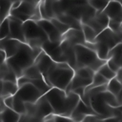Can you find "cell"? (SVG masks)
Segmentation results:
<instances>
[{
	"label": "cell",
	"mask_w": 122,
	"mask_h": 122,
	"mask_svg": "<svg viewBox=\"0 0 122 122\" xmlns=\"http://www.w3.org/2000/svg\"><path fill=\"white\" fill-rule=\"evenodd\" d=\"M120 3H121V11H122V0H120Z\"/></svg>",
	"instance_id": "cell-44"
},
{
	"label": "cell",
	"mask_w": 122,
	"mask_h": 122,
	"mask_svg": "<svg viewBox=\"0 0 122 122\" xmlns=\"http://www.w3.org/2000/svg\"><path fill=\"white\" fill-rule=\"evenodd\" d=\"M0 100H1V96H0Z\"/></svg>",
	"instance_id": "cell-49"
},
{
	"label": "cell",
	"mask_w": 122,
	"mask_h": 122,
	"mask_svg": "<svg viewBox=\"0 0 122 122\" xmlns=\"http://www.w3.org/2000/svg\"><path fill=\"white\" fill-rule=\"evenodd\" d=\"M10 33V21L7 18L0 22V39L7 38Z\"/></svg>",
	"instance_id": "cell-32"
},
{
	"label": "cell",
	"mask_w": 122,
	"mask_h": 122,
	"mask_svg": "<svg viewBox=\"0 0 122 122\" xmlns=\"http://www.w3.org/2000/svg\"><path fill=\"white\" fill-rule=\"evenodd\" d=\"M121 121H122V115H121Z\"/></svg>",
	"instance_id": "cell-47"
},
{
	"label": "cell",
	"mask_w": 122,
	"mask_h": 122,
	"mask_svg": "<svg viewBox=\"0 0 122 122\" xmlns=\"http://www.w3.org/2000/svg\"><path fill=\"white\" fill-rule=\"evenodd\" d=\"M42 51L40 48H31L27 43H21L17 51L10 57L6 59L8 66L13 71L18 77L22 76L23 71L34 63L38 53Z\"/></svg>",
	"instance_id": "cell-2"
},
{
	"label": "cell",
	"mask_w": 122,
	"mask_h": 122,
	"mask_svg": "<svg viewBox=\"0 0 122 122\" xmlns=\"http://www.w3.org/2000/svg\"><path fill=\"white\" fill-rule=\"evenodd\" d=\"M81 30L83 31L85 40L87 42L92 43L94 41L96 35H97V33L95 32V30L92 27H90L89 25H87V24H81Z\"/></svg>",
	"instance_id": "cell-25"
},
{
	"label": "cell",
	"mask_w": 122,
	"mask_h": 122,
	"mask_svg": "<svg viewBox=\"0 0 122 122\" xmlns=\"http://www.w3.org/2000/svg\"><path fill=\"white\" fill-rule=\"evenodd\" d=\"M12 109L20 114H23L26 112L25 102L14 94H13V107H12Z\"/></svg>",
	"instance_id": "cell-31"
},
{
	"label": "cell",
	"mask_w": 122,
	"mask_h": 122,
	"mask_svg": "<svg viewBox=\"0 0 122 122\" xmlns=\"http://www.w3.org/2000/svg\"><path fill=\"white\" fill-rule=\"evenodd\" d=\"M4 104L8 107V108H11L13 107V95H9V96H6L4 98H2Z\"/></svg>",
	"instance_id": "cell-36"
},
{
	"label": "cell",
	"mask_w": 122,
	"mask_h": 122,
	"mask_svg": "<svg viewBox=\"0 0 122 122\" xmlns=\"http://www.w3.org/2000/svg\"><path fill=\"white\" fill-rule=\"evenodd\" d=\"M107 91L112 93L120 102L122 100V82L119 81L116 77L112 78L107 83Z\"/></svg>",
	"instance_id": "cell-17"
},
{
	"label": "cell",
	"mask_w": 122,
	"mask_h": 122,
	"mask_svg": "<svg viewBox=\"0 0 122 122\" xmlns=\"http://www.w3.org/2000/svg\"><path fill=\"white\" fill-rule=\"evenodd\" d=\"M5 61H6V53L0 47V65Z\"/></svg>",
	"instance_id": "cell-39"
},
{
	"label": "cell",
	"mask_w": 122,
	"mask_h": 122,
	"mask_svg": "<svg viewBox=\"0 0 122 122\" xmlns=\"http://www.w3.org/2000/svg\"><path fill=\"white\" fill-rule=\"evenodd\" d=\"M109 82V80L104 77L101 73H99L98 71H95L92 79V83L90 85H88L87 87H95V86H100V85H105Z\"/></svg>",
	"instance_id": "cell-30"
},
{
	"label": "cell",
	"mask_w": 122,
	"mask_h": 122,
	"mask_svg": "<svg viewBox=\"0 0 122 122\" xmlns=\"http://www.w3.org/2000/svg\"><path fill=\"white\" fill-rule=\"evenodd\" d=\"M107 59H112L119 67H122V46H121V43L115 45L113 48H112L109 51Z\"/></svg>",
	"instance_id": "cell-21"
},
{
	"label": "cell",
	"mask_w": 122,
	"mask_h": 122,
	"mask_svg": "<svg viewBox=\"0 0 122 122\" xmlns=\"http://www.w3.org/2000/svg\"><path fill=\"white\" fill-rule=\"evenodd\" d=\"M22 1V0H21ZM27 1H37V0H27Z\"/></svg>",
	"instance_id": "cell-46"
},
{
	"label": "cell",
	"mask_w": 122,
	"mask_h": 122,
	"mask_svg": "<svg viewBox=\"0 0 122 122\" xmlns=\"http://www.w3.org/2000/svg\"><path fill=\"white\" fill-rule=\"evenodd\" d=\"M94 71H92L91 68L89 67H81V68H78L74 71V73L79 75L80 77H83V78H87V79H92V76L94 74Z\"/></svg>",
	"instance_id": "cell-29"
},
{
	"label": "cell",
	"mask_w": 122,
	"mask_h": 122,
	"mask_svg": "<svg viewBox=\"0 0 122 122\" xmlns=\"http://www.w3.org/2000/svg\"><path fill=\"white\" fill-rule=\"evenodd\" d=\"M11 9L10 0H0V22L10 15Z\"/></svg>",
	"instance_id": "cell-26"
},
{
	"label": "cell",
	"mask_w": 122,
	"mask_h": 122,
	"mask_svg": "<svg viewBox=\"0 0 122 122\" xmlns=\"http://www.w3.org/2000/svg\"><path fill=\"white\" fill-rule=\"evenodd\" d=\"M60 45V44H59ZM49 55L51 56V58L55 61V62H66V57L64 55V52L62 51V49L60 48V46H57L55 49H53ZM67 63V62H66Z\"/></svg>",
	"instance_id": "cell-27"
},
{
	"label": "cell",
	"mask_w": 122,
	"mask_h": 122,
	"mask_svg": "<svg viewBox=\"0 0 122 122\" xmlns=\"http://www.w3.org/2000/svg\"><path fill=\"white\" fill-rule=\"evenodd\" d=\"M14 95L22 99L24 102L34 103L37 99H39L43 95V93L36 87H34L30 82H27L18 87V90Z\"/></svg>",
	"instance_id": "cell-7"
},
{
	"label": "cell",
	"mask_w": 122,
	"mask_h": 122,
	"mask_svg": "<svg viewBox=\"0 0 122 122\" xmlns=\"http://www.w3.org/2000/svg\"><path fill=\"white\" fill-rule=\"evenodd\" d=\"M120 73H121V81H122V67L120 68Z\"/></svg>",
	"instance_id": "cell-42"
},
{
	"label": "cell",
	"mask_w": 122,
	"mask_h": 122,
	"mask_svg": "<svg viewBox=\"0 0 122 122\" xmlns=\"http://www.w3.org/2000/svg\"><path fill=\"white\" fill-rule=\"evenodd\" d=\"M18 90V85L16 82L3 80L0 81V96L4 98L9 95H13Z\"/></svg>",
	"instance_id": "cell-16"
},
{
	"label": "cell",
	"mask_w": 122,
	"mask_h": 122,
	"mask_svg": "<svg viewBox=\"0 0 122 122\" xmlns=\"http://www.w3.org/2000/svg\"><path fill=\"white\" fill-rule=\"evenodd\" d=\"M0 112H1V111H0Z\"/></svg>",
	"instance_id": "cell-51"
},
{
	"label": "cell",
	"mask_w": 122,
	"mask_h": 122,
	"mask_svg": "<svg viewBox=\"0 0 122 122\" xmlns=\"http://www.w3.org/2000/svg\"><path fill=\"white\" fill-rule=\"evenodd\" d=\"M121 38H122V26H121Z\"/></svg>",
	"instance_id": "cell-45"
},
{
	"label": "cell",
	"mask_w": 122,
	"mask_h": 122,
	"mask_svg": "<svg viewBox=\"0 0 122 122\" xmlns=\"http://www.w3.org/2000/svg\"><path fill=\"white\" fill-rule=\"evenodd\" d=\"M59 46L64 52V55L66 57V62L73 70H75V68H76V59H75V51H74L75 45H72L70 42H68L67 40L62 39Z\"/></svg>",
	"instance_id": "cell-13"
},
{
	"label": "cell",
	"mask_w": 122,
	"mask_h": 122,
	"mask_svg": "<svg viewBox=\"0 0 122 122\" xmlns=\"http://www.w3.org/2000/svg\"><path fill=\"white\" fill-rule=\"evenodd\" d=\"M119 1H120V0H119Z\"/></svg>",
	"instance_id": "cell-53"
},
{
	"label": "cell",
	"mask_w": 122,
	"mask_h": 122,
	"mask_svg": "<svg viewBox=\"0 0 122 122\" xmlns=\"http://www.w3.org/2000/svg\"><path fill=\"white\" fill-rule=\"evenodd\" d=\"M74 51H75V59H76L75 70L81 67H89L92 71H96L107 61L99 58L95 51L88 48L85 45H81V44L75 45Z\"/></svg>",
	"instance_id": "cell-4"
},
{
	"label": "cell",
	"mask_w": 122,
	"mask_h": 122,
	"mask_svg": "<svg viewBox=\"0 0 122 122\" xmlns=\"http://www.w3.org/2000/svg\"><path fill=\"white\" fill-rule=\"evenodd\" d=\"M106 63H107V65H108L113 71H115V72H117V71L120 70V68H121V67H119L115 62H113L112 59H107Z\"/></svg>",
	"instance_id": "cell-37"
},
{
	"label": "cell",
	"mask_w": 122,
	"mask_h": 122,
	"mask_svg": "<svg viewBox=\"0 0 122 122\" xmlns=\"http://www.w3.org/2000/svg\"><path fill=\"white\" fill-rule=\"evenodd\" d=\"M22 75H24V76H26L30 79H35V78H42L43 77L40 70L38 69V67L34 63L32 65L29 66L27 69H25L23 71Z\"/></svg>",
	"instance_id": "cell-23"
},
{
	"label": "cell",
	"mask_w": 122,
	"mask_h": 122,
	"mask_svg": "<svg viewBox=\"0 0 122 122\" xmlns=\"http://www.w3.org/2000/svg\"><path fill=\"white\" fill-rule=\"evenodd\" d=\"M38 1H27L22 0L20 5L13 10H10V14L16 17L17 19L25 22L26 20L32 19L37 21L41 19V15L38 8Z\"/></svg>",
	"instance_id": "cell-6"
},
{
	"label": "cell",
	"mask_w": 122,
	"mask_h": 122,
	"mask_svg": "<svg viewBox=\"0 0 122 122\" xmlns=\"http://www.w3.org/2000/svg\"><path fill=\"white\" fill-rule=\"evenodd\" d=\"M103 1H106V2H110V1H113V0H103ZM117 1H119V0H117Z\"/></svg>",
	"instance_id": "cell-43"
},
{
	"label": "cell",
	"mask_w": 122,
	"mask_h": 122,
	"mask_svg": "<svg viewBox=\"0 0 122 122\" xmlns=\"http://www.w3.org/2000/svg\"><path fill=\"white\" fill-rule=\"evenodd\" d=\"M121 26H122V23L120 21H115V20L109 19L108 28H110L112 31H114L115 33H118L120 35H121Z\"/></svg>",
	"instance_id": "cell-34"
},
{
	"label": "cell",
	"mask_w": 122,
	"mask_h": 122,
	"mask_svg": "<svg viewBox=\"0 0 122 122\" xmlns=\"http://www.w3.org/2000/svg\"><path fill=\"white\" fill-rule=\"evenodd\" d=\"M3 80H9L13 82L17 81V76L15 75L13 71L8 66L6 61L0 65V81Z\"/></svg>",
	"instance_id": "cell-20"
},
{
	"label": "cell",
	"mask_w": 122,
	"mask_h": 122,
	"mask_svg": "<svg viewBox=\"0 0 122 122\" xmlns=\"http://www.w3.org/2000/svg\"><path fill=\"white\" fill-rule=\"evenodd\" d=\"M38 2L40 1H50V2H54V1H59V0H37Z\"/></svg>",
	"instance_id": "cell-41"
},
{
	"label": "cell",
	"mask_w": 122,
	"mask_h": 122,
	"mask_svg": "<svg viewBox=\"0 0 122 122\" xmlns=\"http://www.w3.org/2000/svg\"><path fill=\"white\" fill-rule=\"evenodd\" d=\"M20 115L21 114L18 113L17 112H15L13 109L6 107L0 112V121H4V122H17V121H19Z\"/></svg>",
	"instance_id": "cell-19"
},
{
	"label": "cell",
	"mask_w": 122,
	"mask_h": 122,
	"mask_svg": "<svg viewBox=\"0 0 122 122\" xmlns=\"http://www.w3.org/2000/svg\"><path fill=\"white\" fill-rule=\"evenodd\" d=\"M51 20V22L54 25V27L59 30V32L61 33V34H63L64 32H66L69 29H70V27L69 26H67L65 23H63V22H61L59 19H57L56 17H53V18H51L50 19Z\"/></svg>",
	"instance_id": "cell-33"
},
{
	"label": "cell",
	"mask_w": 122,
	"mask_h": 122,
	"mask_svg": "<svg viewBox=\"0 0 122 122\" xmlns=\"http://www.w3.org/2000/svg\"><path fill=\"white\" fill-rule=\"evenodd\" d=\"M121 46H122V41H121Z\"/></svg>",
	"instance_id": "cell-48"
},
{
	"label": "cell",
	"mask_w": 122,
	"mask_h": 122,
	"mask_svg": "<svg viewBox=\"0 0 122 122\" xmlns=\"http://www.w3.org/2000/svg\"><path fill=\"white\" fill-rule=\"evenodd\" d=\"M84 91H85V87H79V88H75V89L72 90L73 92H75L76 94L79 95L80 99H81V98L83 97V95H84Z\"/></svg>",
	"instance_id": "cell-38"
},
{
	"label": "cell",
	"mask_w": 122,
	"mask_h": 122,
	"mask_svg": "<svg viewBox=\"0 0 122 122\" xmlns=\"http://www.w3.org/2000/svg\"><path fill=\"white\" fill-rule=\"evenodd\" d=\"M121 93H122V92H121Z\"/></svg>",
	"instance_id": "cell-52"
},
{
	"label": "cell",
	"mask_w": 122,
	"mask_h": 122,
	"mask_svg": "<svg viewBox=\"0 0 122 122\" xmlns=\"http://www.w3.org/2000/svg\"><path fill=\"white\" fill-rule=\"evenodd\" d=\"M57 19H59L61 22L65 23L67 26L72 29H81V22L74 17L67 14V13H60L56 16Z\"/></svg>",
	"instance_id": "cell-22"
},
{
	"label": "cell",
	"mask_w": 122,
	"mask_h": 122,
	"mask_svg": "<svg viewBox=\"0 0 122 122\" xmlns=\"http://www.w3.org/2000/svg\"><path fill=\"white\" fill-rule=\"evenodd\" d=\"M21 43L22 42H20L16 39H12V38L0 39V47L6 53V59L12 56L17 51Z\"/></svg>",
	"instance_id": "cell-14"
},
{
	"label": "cell",
	"mask_w": 122,
	"mask_h": 122,
	"mask_svg": "<svg viewBox=\"0 0 122 122\" xmlns=\"http://www.w3.org/2000/svg\"><path fill=\"white\" fill-rule=\"evenodd\" d=\"M21 3V0H13L11 2V9L10 10H13V9H16Z\"/></svg>",
	"instance_id": "cell-40"
},
{
	"label": "cell",
	"mask_w": 122,
	"mask_h": 122,
	"mask_svg": "<svg viewBox=\"0 0 122 122\" xmlns=\"http://www.w3.org/2000/svg\"><path fill=\"white\" fill-rule=\"evenodd\" d=\"M96 71H98L99 73H101V74H102L104 77H106L108 80H111L112 78H113V77L116 76V72L113 71L107 65V63H104Z\"/></svg>",
	"instance_id": "cell-28"
},
{
	"label": "cell",
	"mask_w": 122,
	"mask_h": 122,
	"mask_svg": "<svg viewBox=\"0 0 122 122\" xmlns=\"http://www.w3.org/2000/svg\"><path fill=\"white\" fill-rule=\"evenodd\" d=\"M23 30L25 35V43L31 48H42V45L49 38L44 30L32 19L23 22Z\"/></svg>",
	"instance_id": "cell-5"
},
{
	"label": "cell",
	"mask_w": 122,
	"mask_h": 122,
	"mask_svg": "<svg viewBox=\"0 0 122 122\" xmlns=\"http://www.w3.org/2000/svg\"><path fill=\"white\" fill-rule=\"evenodd\" d=\"M102 11L109 17V19L120 21L122 23V11H121L120 1L117 0L110 1Z\"/></svg>",
	"instance_id": "cell-11"
},
{
	"label": "cell",
	"mask_w": 122,
	"mask_h": 122,
	"mask_svg": "<svg viewBox=\"0 0 122 122\" xmlns=\"http://www.w3.org/2000/svg\"><path fill=\"white\" fill-rule=\"evenodd\" d=\"M10 1H11V2H12V1H13V0H10Z\"/></svg>",
	"instance_id": "cell-50"
},
{
	"label": "cell",
	"mask_w": 122,
	"mask_h": 122,
	"mask_svg": "<svg viewBox=\"0 0 122 122\" xmlns=\"http://www.w3.org/2000/svg\"><path fill=\"white\" fill-rule=\"evenodd\" d=\"M8 19L10 21V33L7 38L16 39L20 42L25 43V35L23 30V22L12 15H9Z\"/></svg>",
	"instance_id": "cell-9"
},
{
	"label": "cell",
	"mask_w": 122,
	"mask_h": 122,
	"mask_svg": "<svg viewBox=\"0 0 122 122\" xmlns=\"http://www.w3.org/2000/svg\"><path fill=\"white\" fill-rule=\"evenodd\" d=\"M36 22L44 30V31L47 34V36H48L50 41L61 43V41H62V34L54 27V25L51 22L50 19H43V18H41V19L37 20Z\"/></svg>",
	"instance_id": "cell-10"
},
{
	"label": "cell",
	"mask_w": 122,
	"mask_h": 122,
	"mask_svg": "<svg viewBox=\"0 0 122 122\" xmlns=\"http://www.w3.org/2000/svg\"><path fill=\"white\" fill-rule=\"evenodd\" d=\"M29 79H30V78H29ZM29 82H30L34 87H36L43 94L46 93V92L51 88V87L45 81L44 77H42V78H35V79H30Z\"/></svg>",
	"instance_id": "cell-24"
},
{
	"label": "cell",
	"mask_w": 122,
	"mask_h": 122,
	"mask_svg": "<svg viewBox=\"0 0 122 122\" xmlns=\"http://www.w3.org/2000/svg\"><path fill=\"white\" fill-rule=\"evenodd\" d=\"M73 75L74 70L68 63L54 61L46 73L43 74V77L51 87L65 91Z\"/></svg>",
	"instance_id": "cell-3"
},
{
	"label": "cell",
	"mask_w": 122,
	"mask_h": 122,
	"mask_svg": "<svg viewBox=\"0 0 122 122\" xmlns=\"http://www.w3.org/2000/svg\"><path fill=\"white\" fill-rule=\"evenodd\" d=\"M121 41H122L121 35L118 34V33H115L110 28L107 27L101 32H99L96 35V37H95V39H94L93 42L101 43L102 45H104L105 47H107L109 50H111L115 45L121 43Z\"/></svg>",
	"instance_id": "cell-8"
},
{
	"label": "cell",
	"mask_w": 122,
	"mask_h": 122,
	"mask_svg": "<svg viewBox=\"0 0 122 122\" xmlns=\"http://www.w3.org/2000/svg\"><path fill=\"white\" fill-rule=\"evenodd\" d=\"M91 83H92V79L83 78V77H80L79 75H77V74L74 73L73 77L71 78L70 84L68 85V87H67V89L65 91H66V92H68L72 91L75 88H79V87H85L86 88Z\"/></svg>",
	"instance_id": "cell-18"
},
{
	"label": "cell",
	"mask_w": 122,
	"mask_h": 122,
	"mask_svg": "<svg viewBox=\"0 0 122 122\" xmlns=\"http://www.w3.org/2000/svg\"><path fill=\"white\" fill-rule=\"evenodd\" d=\"M53 62L54 61L51 58V56L48 53H46L43 50L38 53V55L36 56V58L34 60V64L38 67L42 75L46 73V71L50 69V67L52 65Z\"/></svg>",
	"instance_id": "cell-15"
},
{
	"label": "cell",
	"mask_w": 122,
	"mask_h": 122,
	"mask_svg": "<svg viewBox=\"0 0 122 122\" xmlns=\"http://www.w3.org/2000/svg\"><path fill=\"white\" fill-rule=\"evenodd\" d=\"M62 39L67 40L72 45H84L86 40L83 34V31L81 29H72L70 28L66 32L62 34Z\"/></svg>",
	"instance_id": "cell-12"
},
{
	"label": "cell",
	"mask_w": 122,
	"mask_h": 122,
	"mask_svg": "<svg viewBox=\"0 0 122 122\" xmlns=\"http://www.w3.org/2000/svg\"><path fill=\"white\" fill-rule=\"evenodd\" d=\"M93 9H95L96 10H103L105 9V7L107 6V4L109 2H106V1H103V0H90L88 2Z\"/></svg>",
	"instance_id": "cell-35"
},
{
	"label": "cell",
	"mask_w": 122,
	"mask_h": 122,
	"mask_svg": "<svg viewBox=\"0 0 122 122\" xmlns=\"http://www.w3.org/2000/svg\"><path fill=\"white\" fill-rule=\"evenodd\" d=\"M51 104L53 113L70 117L72 111L76 107L80 97L72 91L66 92V91L51 87L46 93L43 94Z\"/></svg>",
	"instance_id": "cell-1"
}]
</instances>
